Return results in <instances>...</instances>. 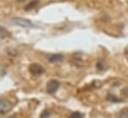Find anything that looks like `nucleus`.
I'll use <instances>...</instances> for the list:
<instances>
[{
  "mask_svg": "<svg viewBox=\"0 0 128 118\" xmlns=\"http://www.w3.org/2000/svg\"><path fill=\"white\" fill-rule=\"evenodd\" d=\"M38 4H39V2H38L37 0H34L32 2H30V3L25 7V9H26V10H30V9H33V8H36Z\"/></svg>",
  "mask_w": 128,
  "mask_h": 118,
  "instance_id": "nucleus-7",
  "label": "nucleus"
},
{
  "mask_svg": "<svg viewBox=\"0 0 128 118\" xmlns=\"http://www.w3.org/2000/svg\"><path fill=\"white\" fill-rule=\"evenodd\" d=\"M70 118H84V115H82L80 112L76 111V112H74V113L70 115Z\"/></svg>",
  "mask_w": 128,
  "mask_h": 118,
  "instance_id": "nucleus-8",
  "label": "nucleus"
},
{
  "mask_svg": "<svg viewBox=\"0 0 128 118\" xmlns=\"http://www.w3.org/2000/svg\"><path fill=\"white\" fill-rule=\"evenodd\" d=\"M9 36V32L5 29L4 27L0 26V38H6Z\"/></svg>",
  "mask_w": 128,
  "mask_h": 118,
  "instance_id": "nucleus-6",
  "label": "nucleus"
},
{
  "mask_svg": "<svg viewBox=\"0 0 128 118\" xmlns=\"http://www.w3.org/2000/svg\"><path fill=\"white\" fill-rule=\"evenodd\" d=\"M10 109H11V105L7 101L0 99V113H5Z\"/></svg>",
  "mask_w": 128,
  "mask_h": 118,
  "instance_id": "nucleus-5",
  "label": "nucleus"
},
{
  "mask_svg": "<svg viewBox=\"0 0 128 118\" xmlns=\"http://www.w3.org/2000/svg\"><path fill=\"white\" fill-rule=\"evenodd\" d=\"M49 111L48 110H45V111H43V113L41 114V118H50L49 117Z\"/></svg>",
  "mask_w": 128,
  "mask_h": 118,
  "instance_id": "nucleus-9",
  "label": "nucleus"
},
{
  "mask_svg": "<svg viewBox=\"0 0 128 118\" xmlns=\"http://www.w3.org/2000/svg\"><path fill=\"white\" fill-rule=\"evenodd\" d=\"M47 59L51 62H61L64 59V56L61 54H51V55L47 56Z\"/></svg>",
  "mask_w": 128,
  "mask_h": 118,
  "instance_id": "nucleus-4",
  "label": "nucleus"
},
{
  "mask_svg": "<svg viewBox=\"0 0 128 118\" xmlns=\"http://www.w3.org/2000/svg\"><path fill=\"white\" fill-rule=\"evenodd\" d=\"M18 1H19V2H24L25 0H18Z\"/></svg>",
  "mask_w": 128,
  "mask_h": 118,
  "instance_id": "nucleus-10",
  "label": "nucleus"
},
{
  "mask_svg": "<svg viewBox=\"0 0 128 118\" xmlns=\"http://www.w3.org/2000/svg\"><path fill=\"white\" fill-rule=\"evenodd\" d=\"M44 70H45L44 68L39 64H33L30 66V72L34 76H39V74H43Z\"/></svg>",
  "mask_w": 128,
  "mask_h": 118,
  "instance_id": "nucleus-3",
  "label": "nucleus"
},
{
  "mask_svg": "<svg viewBox=\"0 0 128 118\" xmlns=\"http://www.w3.org/2000/svg\"><path fill=\"white\" fill-rule=\"evenodd\" d=\"M59 86H60V82H59L58 80H50V82H48L47 91H48L49 93L53 94V93H55V92L57 91V89L59 88Z\"/></svg>",
  "mask_w": 128,
  "mask_h": 118,
  "instance_id": "nucleus-2",
  "label": "nucleus"
},
{
  "mask_svg": "<svg viewBox=\"0 0 128 118\" xmlns=\"http://www.w3.org/2000/svg\"><path fill=\"white\" fill-rule=\"evenodd\" d=\"M13 23L17 26H20V27H23V28H30L33 27V23L28 20V19H25V18H21V17H17V18H13L12 19Z\"/></svg>",
  "mask_w": 128,
  "mask_h": 118,
  "instance_id": "nucleus-1",
  "label": "nucleus"
}]
</instances>
